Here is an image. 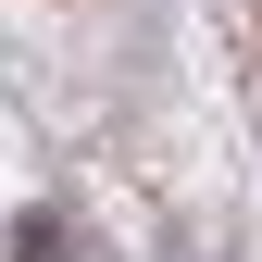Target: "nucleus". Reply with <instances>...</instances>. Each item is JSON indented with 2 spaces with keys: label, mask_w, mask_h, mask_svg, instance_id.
Returning <instances> with one entry per match:
<instances>
[{
  "label": "nucleus",
  "mask_w": 262,
  "mask_h": 262,
  "mask_svg": "<svg viewBox=\"0 0 262 262\" xmlns=\"http://www.w3.org/2000/svg\"><path fill=\"white\" fill-rule=\"evenodd\" d=\"M13 262H88V250H75L62 212H25V225H13Z\"/></svg>",
  "instance_id": "nucleus-1"
}]
</instances>
